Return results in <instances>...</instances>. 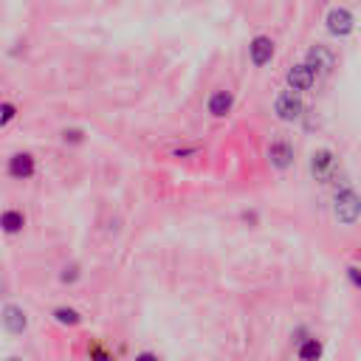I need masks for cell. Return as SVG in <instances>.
<instances>
[{
	"instance_id": "6da1fadb",
	"label": "cell",
	"mask_w": 361,
	"mask_h": 361,
	"mask_svg": "<svg viewBox=\"0 0 361 361\" xmlns=\"http://www.w3.org/2000/svg\"><path fill=\"white\" fill-rule=\"evenodd\" d=\"M333 214L341 226H353L361 217V195L353 186H338L333 195Z\"/></svg>"
},
{
	"instance_id": "5b68a950",
	"label": "cell",
	"mask_w": 361,
	"mask_h": 361,
	"mask_svg": "<svg viewBox=\"0 0 361 361\" xmlns=\"http://www.w3.org/2000/svg\"><path fill=\"white\" fill-rule=\"evenodd\" d=\"M302 62H307V65L316 71V76H327V73L336 68V54H333L330 45L313 42V45L305 51V59H302Z\"/></svg>"
},
{
	"instance_id": "44dd1931",
	"label": "cell",
	"mask_w": 361,
	"mask_h": 361,
	"mask_svg": "<svg viewBox=\"0 0 361 361\" xmlns=\"http://www.w3.org/2000/svg\"><path fill=\"white\" fill-rule=\"evenodd\" d=\"M133 361H161L155 353H149V350H144V353H135V358Z\"/></svg>"
},
{
	"instance_id": "2e32d148",
	"label": "cell",
	"mask_w": 361,
	"mask_h": 361,
	"mask_svg": "<svg viewBox=\"0 0 361 361\" xmlns=\"http://www.w3.org/2000/svg\"><path fill=\"white\" fill-rule=\"evenodd\" d=\"M0 113H3V116H0V127H8V124L17 118V104L6 99V102L0 104Z\"/></svg>"
},
{
	"instance_id": "603a6c76",
	"label": "cell",
	"mask_w": 361,
	"mask_h": 361,
	"mask_svg": "<svg viewBox=\"0 0 361 361\" xmlns=\"http://www.w3.org/2000/svg\"><path fill=\"white\" fill-rule=\"evenodd\" d=\"M322 3H330V0H322Z\"/></svg>"
},
{
	"instance_id": "7a4b0ae2",
	"label": "cell",
	"mask_w": 361,
	"mask_h": 361,
	"mask_svg": "<svg viewBox=\"0 0 361 361\" xmlns=\"http://www.w3.org/2000/svg\"><path fill=\"white\" fill-rule=\"evenodd\" d=\"M307 169L310 175L319 180V183H333L336 175H338V155L330 149V147H316L307 158Z\"/></svg>"
},
{
	"instance_id": "9a60e30c",
	"label": "cell",
	"mask_w": 361,
	"mask_h": 361,
	"mask_svg": "<svg viewBox=\"0 0 361 361\" xmlns=\"http://www.w3.org/2000/svg\"><path fill=\"white\" fill-rule=\"evenodd\" d=\"M79 279H82V268H79L76 262L62 265V271H59V282H62V285H73V282H79Z\"/></svg>"
},
{
	"instance_id": "9c48e42d",
	"label": "cell",
	"mask_w": 361,
	"mask_h": 361,
	"mask_svg": "<svg viewBox=\"0 0 361 361\" xmlns=\"http://www.w3.org/2000/svg\"><path fill=\"white\" fill-rule=\"evenodd\" d=\"M6 172L14 180H31L37 175V158L31 152H14L6 164Z\"/></svg>"
},
{
	"instance_id": "30bf717a",
	"label": "cell",
	"mask_w": 361,
	"mask_h": 361,
	"mask_svg": "<svg viewBox=\"0 0 361 361\" xmlns=\"http://www.w3.org/2000/svg\"><path fill=\"white\" fill-rule=\"evenodd\" d=\"M234 110V93L228 87H214L206 99V113L212 118H226Z\"/></svg>"
},
{
	"instance_id": "52a82bcc",
	"label": "cell",
	"mask_w": 361,
	"mask_h": 361,
	"mask_svg": "<svg viewBox=\"0 0 361 361\" xmlns=\"http://www.w3.org/2000/svg\"><path fill=\"white\" fill-rule=\"evenodd\" d=\"M274 54H276V42H274L268 34H257V37H251V42H248V62H251L254 68H265V65H271Z\"/></svg>"
},
{
	"instance_id": "8fae6325",
	"label": "cell",
	"mask_w": 361,
	"mask_h": 361,
	"mask_svg": "<svg viewBox=\"0 0 361 361\" xmlns=\"http://www.w3.org/2000/svg\"><path fill=\"white\" fill-rule=\"evenodd\" d=\"M0 319H3V330L11 333V336H23L28 330V313H25V307H20L14 302L3 305V316Z\"/></svg>"
},
{
	"instance_id": "ba28073f",
	"label": "cell",
	"mask_w": 361,
	"mask_h": 361,
	"mask_svg": "<svg viewBox=\"0 0 361 361\" xmlns=\"http://www.w3.org/2000/svg\"><path fill=\"white\" fill-rule=\"evenodd\" d=\"M265 155H268V164H271L274 169H279V172H285V169H290V166H293V158H296V149H293V144H290L288 138H274V141L268 144V149H265Z\"/></svg>"
},
{
	"instance_id": "ac0fdd59",
	"label": "cell",
	"mask_w": 361,
	"mask_h": 361,
	"mask_svg": "<svg viewBox=\"0 0 361 361\" xmlns=\"http://www.w3.org/2000/svg\"><path fill=\"white\" fill-rule=\"evenodd\" d=\"M347 279H350L353 288L361 290V268H358V265H347Z\"/></svg>"
},
{
	"instance_id": "277c9868",
	"label": "cell",
	"mask_w": 361,
	"mask_h": 361,
	"mask_svg": "<svg viewBox=\"0 0 361 361\" xmlns=\"http://www.w3.org/2000/svg\"><path fill=\"white\" fill-rule=\"evenodd\" d=\"M324 28L333 39H347L355 31V14L347 6H330L324 14Z\"/></svg>"
},
{
	"instance_id": "e0dca14e",
	"label": "cell",
	"mask_w": 361,
	"mask_h": 361,
	"mask_svg": "<svg viewBox=\"0 0 361 361\" xmlns=\"http://www.w3.org/2000/svg\"><path fill=\"white\" fill-rule=\"evenodd\" d=\"M85 138H87V135H85L82 127H65V130H62V141H65V144H85Z\"/></svg>"
},
{
	"instance_id": "7c38bea8",
	"label": "cell",
	"mask_w": 361,
	"mask_h": 361,
	"mask_svg": "<svg viewBox=\"0 0 361 361\" xmlns=\"http://www.w3.org/2000/svg\"><path fill=\"white\" fill-rule=\"evenodd\" d=\"M322 355H324V341L316 338V336L302 338L299 347H296V358L299 361H322Z\"/></svg>"
},
{
	"instance_id": "4fadbf2b",
	"label": "cell",
	"mask_w": 361,
	"mask_h": 361,
	"mask_svg": "<svg viewBox=\"0 0 361 361\" xmlns=\"http://www.w3.org/2000/svg\"><path fill=\"white\" fill-rule=\"evenodd\" d=\"M0 226H3V231H6L8 237H14V234L23 231V226H25V214H23L20 209H6L3 217H0Z\"/></svg>"
},
{
	"instance_id": "ffe728a7",
	"label": "cell",
	"mask_w": 361,
	"mask_h": 361,
	"mask_svg": "<svg viewBox=\"0 0 361 361\" xmlns=\"http://www.w3.org/2000/svg\"><path fill=\"white\" fill-rule=\"evenodd\" d=\"M90 355H93V358H96V361H110V355H107V353H104V350H102V347H96V344H93V347H90Z\"/></svg>"
},
{
	"instance_id": "8992f818",
	"label": "cell",
	"mask_w": 361,
	"mask_h": 361,
	"mask_svg": "<svg viewBox=\"0 0 361 361\" xmlns=\"http://www.w3.org/2000/svg\"><path fill=\"white\" fill-rule=\"evenodd\" d=\"M316 71L307 65V62H296V65H290L288 71H285V85L290 87V90H296V93H307V90H313V85H316Z\"/></svg>"
},
{
	"instance_id": "3957f363",
	"label": "cell",
	"mask_w": 361,
	"mask_h": 361,
	"mask_svg": "<svg viewBox=\"0 0 361 361\" xmlns=\"http://www.w3.org/2000/svg\"><path fill=\"white\" fill-rule=\"evenodd\" d=\"M274 116H276L279 121H285V124L299 121V118L305 116V99H302V93L290 90V87L279 90L276 99H274Z\"/></svg>"
},
{
	"instance_id": "7402d4cb",
	"label": "cell",
	"mask_w": 361,
	"mask_h": 361,
	"mask_svg": "<svg viewBox=\"0 0 361 361\" xmlns=\"http://www.w3.org/2000/svg\"><path fill=\"white\" fill-rule=\"evenodd\" d=\"M6 361H23V358H17V355H8V358H6Z\"/></svg>"
},
{
	"instance_id": "5bb4252c",
	"label": "cell",
	"mask_w": 361,
	"mask_h": 361,
	"mask_svg": "<svg viewBox=\"0 0 361 361\" xmlns=\"http://www.w3.org/2000/svg\"><path fill=\"white\" fill-rule=\"evenodd\" d=\"M51 316H54V322L62 324V327H76V324H82V313H79L76 307H68V305L54 307Z\"/></svg>"
},
{
	"instance_id": "d6986e66",
	"label": "cell",
	"mask_w": 361,
	"mask_h": 361,
	"mask_svg": "<svg viewBox=\"0 0 361 361\" xmlns=\"http://www.w3.org/2000/svg\"><path fill=\"white\" fill-rule=\"evenodd\" d=\"M200 152V144H192V147H178L172 149V158H186V155H197Z\"/></svg>"
}]
</instances>
